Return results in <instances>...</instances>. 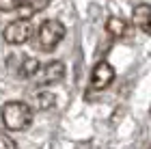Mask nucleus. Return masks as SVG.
Wrapping results in <instances>:
<instances>
[{
    "mask_svg": "<svg viewBox=\"0 0 151 149\" xmlns=\"http://www.w3.org/2000/svg\"><path fill=\"white\" fill-rule=\"evenodd\" d=\"M2 123L6 130L11 132H24L28 130L30 123H32V108L30 104L26 101H19V99H13V101H6L2 106Z\"/></svg>",
    "mask_w": 151,
    "mask_h": 149,
    "instance_id": "obj_1",
    "label": "nucleus"
},
{
    "mask_svg": "<svg viewBox=\"0 0 151 149\" xmlns=\"http://www.w3.org/2000/svg\"><path fill=\"white\" fill-rule=\"evenodd\" d=\"M65 32L67 30H65L63 22H58V19H45V22L39 26V30H37L39 48L45 50V52H52L65 39Z\"/></svg>",
    "mask_w": 151,
    "mask_h": 149,
    "instance_id": "obj_2",
    "label": "nucleus"
},
{
    "mask_svg": "<svg viewBox=\"0 0 151 149\" xmlns=\"http://www.w3.org/2000/svg\"><path fill=\"white\" fill-rule=\"evenodd\" d=\"M65 76V63H60V60H50V63H45V65H39L35 73L30 76L32 80V84L35 86H52V84H56L60 82Z\"/></svg>",
    "mask_w": 151,
    "mask_h": 149,
    "instance_id": "obj_3",
    "label": "nucleus"
},
{
    "mask_svg": "<svg viewBox=\"0 0 151 149\" xmlns=\"http://www.w3.org/2000/svg\"><path fill=\"white\" fill-rule=\"evenodd\" d=\"M32 32H35L32 22L28 17H19L15 22L6 24V28L2 30V37H4V41L11 43V45H22L32 37Z\"/></svg>",
    "mask_w": 151,
    "mask_h": 149,
    "instance_id": "obj_4",
    "label": "nucleus"
},
{
    "mask_svg": "<svg viewBox=\"0 0 151 149\" xmlns=\"http://www.w3.org/2000/svg\"><path fill=\"white\" fill-rule=\"evenodd\" d=\"M114 80V67L108 60H97L91 71V89L93 91H104L112 84Z\"/></svg>",
    "mask_w": 151,
    "mask_h": 149,
    "instance_id": "obj_5",
    "label": "nucleus"
},
{
    "mask_svg": "<svg viewBox=\"0 0 151 149\" xmlns=\"http://www.w3.org/2000/svg\"><path fill=\"white\" fill-rule=\"evenodd\" d=\"M6 65L11 67L13 71L17 73L19 78H30L35 69L39 67V60L32 56H22V54H13V56L6 60Z\"/></svg>",
    "mask_w": 151,
    "mask_h": 149,
    "instance_id": "obj_6",
    "label": "nucleus"
},
{
    "mask_svg": "<svg viewBox=\"0 0 151 149\" xmlns=\"http://www.w3.org/2000/svg\"><path fill=\"white\" fill-rule=\"evenodd\" d=\"M132 17H134V24L140 28V32L149 35V32H151V6H149L147 2L136 4V6H134V13H132Z\"/></svg>",
    "mask_w": 151,
    "mask_h": 149,
    "instance_id": "obj_7",
    "label": "nucleus"
},
{
    "mask_svg": "<svg viewBox=\"0 0 151 149\" xmlns=\"http://www.w3.org/2000/svg\"><path fill=\"white\" fill-rule=\"evenodd\" d=\"M50 2L52 0H22V4H19L17 9L22 11V17H32V15H37V13H41L43 9H47Z\"/></svg>",
    "mask_w": 151,
    "mask_h": 149,
    "instance_id": "obj_8",
    "label": "nucleus"
},
{
    "mask_svg": "<svg viewBox=\"0 0 151 149\" xmlns=\"http://www.w3.org/2000/svg\"><path fill=\"white\" fill-rule=\"evenodd\" d=\"M106 32L110 37H125V32H127V22L123 17H110L106 22Z\"/></svg>",
    "mask_w": 151,
    "mask_h": 149,
    "instance_id": "obj_9",
    "label": "nucleus"
},
{
    "mask_svg": "<svg viewBox=\"0 0 151 149\" xmlns=\"http://www.w3.org/2000/svg\"><path fill=\"white\" fill-rule=\"evenodd\" d=\"M54 104H56V97H54V93H50V91H41L32 97V108H37V110H47V108H52Z\"/></svg>",
    "mask_w": 151,
    "mask_h": 149,
    "instance_id": "obj_10",
    "label": "nucleus"
},
{
    "mask_svg": "<svg viewBox=\"0 0 151 149\" xmlns=\"http://www.w3.org/2000/svg\"><path fill=\"white\" fill-rule=\"evenodd\" d=\"M0 149H17L15 140H13L6 132H2V130H0Z\"/></svg>",
    "mask_w": 151,
    "mask_h": 149,
    "instance_id": "obj_11",
    "label": "nucleus"
},
{
    "mask_svg": "<svg viewBox=\"0 0 151 149\" xmlns=\"http://www.w3.org/2000/svg\"><path fill=\"white\" fill-rule=\"evenodd\" d=\"M19 4H22V0H0V11H4V13L15 11Z\"/></svg>",
    "mask_w": 151,
    "mask_h": 149,
    "instance_id": "obj_12",
    "label": "nucleus"
}]
</instances>
